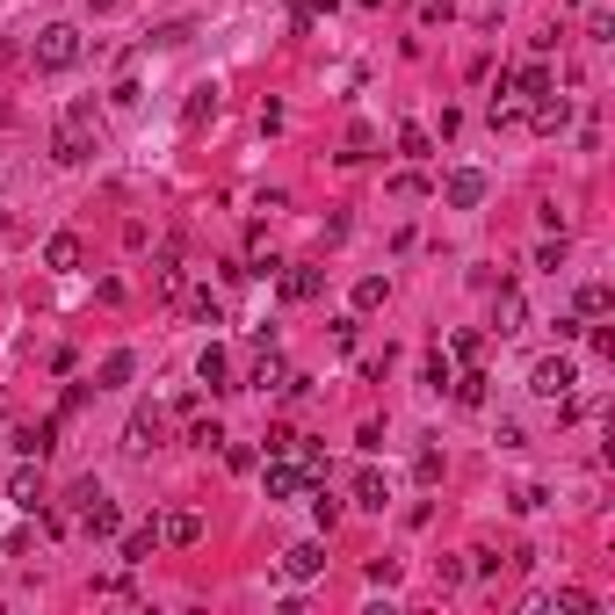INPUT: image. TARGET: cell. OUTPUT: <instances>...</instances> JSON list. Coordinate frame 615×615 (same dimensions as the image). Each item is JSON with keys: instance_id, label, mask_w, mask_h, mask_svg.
I'll return each instance as SVG.
<instances>
[{"instance_id": "obj_32", "label": "cell", "mask_w": 615, "mask_h": 615, "mask_svg": "<svg viewBox=\"0 0 615 615\" xmlns=\"http://www.w3.org/2000/svg\"><path fill=\"white\" fill-rule=\"evenodd\" d=\"M189 442H196V449H225V427H218V420H196Z\"/></svg>"}, {"instance_id": "obj_15", "label": "cell", "mask_w": 615, "mask_h": 615, "mask_svg": "<svg viewBox=\"0 0 615 615\" xmlns=\"http://www.w3.org/2000/svg\"><path fill=\"white\" fill-rule=\"evenodd\" d=\"M44 268H51V275H73V268H80V239H73V232H51V239H44Z\"/></svg>"}, {"instance_id": "obj_24", "label": "cell", "mask_w": 615, "mask_h": 615, "mask_svg": "<svg viewBox=\"0 0 615 615\" xmlns=\"http://www.w3.org/2000/svg\"><path fill=\"white\" fill-rule=\"evenodd\" d=\"M384 297H391V283H384V275H362V283H355V312H377Z\"/></svg>"}, {"instance_id": "obj_4", "label": "cell", "mask_w": 615, "mask_h": 615, "mask_svg": "<svg viewBox=\"0 0 615 615\" xmlns=\"http://www.w3.org/2000/svg\"><path fill=\"white\" fill-rule=\"evenodd\" d=\"M492 333H500V341L529 333V297H521L514 283H500V290H492Z\"/></svg>"}, {"instance_id": "obj_11", "label": "cell", "mask_w": 615, "mask_h": 615, "mask_svg": "<svg viewBox=\"0 0 615 615\" xmlns=\"http://www.w3.org/2000/svg\"><path fill=\"white\" fill-rule=\"evenodd\" d=\"M15 456H37V464H44V456L58 449V420H29V427H15Z\"/></svg>"}, {"instance_id": "obj_31", "label": "cell", "mask_w": 615, "mask_h": 615, "mask_svg": "<svg viewBox=\"0 0 615 615\" xmlns=\"http://www.w3.org/2000/svg\"><path fill=\"white\" fill-rule=\"evenodd\" d=\"M536 268H550V275H558V268H565V232H558V239H543V246H536Z\"/></svg>"}, {"instance_id": "obj_22", "label": "cell", "mask_w": 615, "mask_h": 615, "mask_svg": "<svg viewBox=\"0 0 615 615\" xmlns=\"http://www.w3.org/2000/svg\"><path fill=\"white\" fill-rule=\"evenodd\" d=\"M398 152H406V160H435V138H427L420 123H398Z\"/></svg>"}, {"instance_id": "obj_36", "label": "cell", "mask_w": 615, "mask_h": 615, "mask_svg": "<svg viewBox=\"0 0 615 615\" xmlns=\"http://www.w3.org/2000/svg\"><path fill=\"white\" fill-rule=\"evenodd\" d=\"M189 312H196L203 326H218V297H210V290H196V297H189Z\"/></svg>"}, {"instance_id": "obj_28", "label": "cell", "mask_w": 615, "mask_h": 615, "mask_svg": "<svg viewBox=\"0 0 615 615\" xmlns=\"http://www.w3.org/2000/svg\"><path fill=\"white\" fill-rule=\"evenodd\" d=\"M369 152H377V131H369V123H355V131H348V152H341V160H369Z\"/></svg>"}, {"instance_id": "obj_25", "label": "cell", "mask_w": 615, "mask_h": 615, "mask_svg": "<svg viewBox=\"0 0 615 615\" xmlns=\"http://www.w3.org/2000/svg\"><path fill=\"white\" fill-rule=\"evenodd\" d=\"M449 391H456V406H485V377H478V369H464V377H449Z\"/></svg>"}, {"instance_id": "obj_8", "label": "cell", "mask_w": 615, "mask_h": 615, "mask_svg": "<svg viewBox=\"0 0 615 615\" xmlns=\"http://www.w3.org/2000/svg\"><path fill=\"white\" fill-rule=\"evenodd\" d=\"M319 572H326V543H319V536L283 550V579H297V587H304V579H319Z\"/></svg>"}, {"instance_id": "obj_27", "label": "cell", "mask_w": 615, "mask_h": 615, "mask_svg": "<svg viewBox=\"0 0 615 615\" xmlns=\"http://www.w3.org/2000/svg\"><path fill=\"white\" fill-rule=\"evenodd\" d=\"M304 500H312V521H319V529H333V521H341V500H333V492H304Z\"/></svg>"}, {"instance_id": "obj_38", "label": "cell", "mask_w": 615, "mask_h": 615, "mask_svg": "<svg viewBox=\"0 0 615 615\" xmlns=\"http://www.w3.org/2000/svg\"><path fill=\"white\" fill-rule=\"evenodd\" d=\"M87 8H95V15H109V8H123V0H87Z\"/></svg>"}, {"instance_id": "obj_21", "label": "cell", "mask_w": 615, "mask_h": 615, "mask_svg": "<svg viewBox=\"0 0 615 615\" xmlns=\"http://www.w3.org/2000/svg\"><path fill=\"white\" fill-rule=\"evenodd\" d=\"M131 369H138V355H131V348H116V355L102 362V384H95V391H116V384H131Z\"/></svg>"}, {"instance_id": "obj_37", "label": "cell", "mask_w": 615, "mask_h": 615, "mask_svg": "<svg viewBox=\"0 0 615 615\" xmlns=\"http://www.w3.org/2000/svg\"><path fill=\"white\" fill-rule=\"evenodd\" d=\"M456 15V0H420V22H449Z\"/></svg>"}, {"instance_id": "obj_16", "label": "cell", "mask_w": 615, "mask_h": 615, "mask_svg": "<svg viewBox=\"0 0 615 615\" xmlns=\"http://www.w3.org/2000/svg\"><path fill=\"white\" fill-rule=\"evenodd\" d=\"M160 543H174V550L203 543V514H160Z\"/></svg>"}, {"instance_id": "obj_26", "label": "cell", "mask_w": 615, "mask_h": 615, "mask_svg": "<svg viewBox=\"0 0 615 615\" xmlns=\"http://www.w3.org/2000/svg\"><path fill=\"white\" fill-rule=\"evenodd\" d=\"M152 268H160V290L174 297L181 290V246H160V261H152Z\"/></svg>"}, {"instance_id": "obj_14", "label": "cell", "mask_w": 615, "mask_h": 615, "mask_svg": "<svg viewBox=\"0 0 615 615\" xmlns=\"http://www.w3.org/2000/svg\"><path fill=\"white\" fill-rule=\"evenodd\" d=\"M152 550H160V521H145V529H131V536L116 543V558H123V565H152Z\"/></svg>"}, {"instance_id": "obj_13", "label": "cell", "mask_w": 615, "mask_h": 615, "mask_svg": "<svg viewBox=\"0 0 615 615\" xmlns=\"http://www.w3.org/2000/svg\"><path fill=\"white\" fill-rule=\"evenodd\" d=\"M529 123H536V131H543V138H558V131H565V123H572V102L558 95V87H550V95H543V102H529Z\"/></svg>"}, {"instance_id": "obj_35", "label": "cell", "mask_w": 615, "mask_h": 615, "mask_svg": "<svg viewBox=\"0 0 615 615\" xmlns=\"http://www.w3.org/2000/svg\"><path fill=\"white\" fill-rule=\"evenodd\" d=\"M587 37H594V44H615V15H608V8H594V22H587Z\"/></svg>"}, {"instance_id": "obj_3", "label": "cell", "mask_w": 615, "mask_h": 615, "mask_svg": "<svg viewBox=\"0 0 615 615\" xmlns=\"http://www.w3.org/2000/svg\"><path fill=\"white\" fill-rule=\"evenodd\" d=\"M572 384H579L572 355H543V362L529 369V391H536V398H572Z\"/></svg>"}, {"instance_id": "obj_6", "label": "cell", "mask_w": 615, "mask_h": 615, "mask_svg": "<svg viewBox=\"0 0 615 615\" xmlns=\"http://www.w3.org/2000/svg\"><path fill=\"white\" fill-rule=\"evenodd\" d=\"M485 189H492V181H485L478 167H449V181H442V203H449V210H478V203H485Z\"/></svg>"}, {"instance_id": "obj_17", "label": "cell", "mask_w": 615, "mask_h": 615, "mask_svg": "<svg viewBox=\"0 0 615 615\" xmlns=\"http://www.w3.org/2000/svg\"><path fill=\"white\" fill-rule=\"evenodd\" d=\"M152 442H160V413L138 406V413H131V427H123V449H138V456H145Z\"/></svg>"}, {"instance_id": "obj_5", "label": "cell", "mask_w": 615, "mask_h": 615, "mask_svg": "<svg viewBox=\"0 0 615 615\" xmlns=\"http://www.w3.org/2000/svg\"><path fill=\"white\" fill-rule=\"evenodd\" d=\"M246 384H254V391H290V398H297V391H312V377H297V369L275 355V348L254 362V377H246Z\"/></svg>"}, {"instance_id": "obj_7", "label": "cell", "mask_w": 615, "mask_h": 615, "mask_svg": "<svg viewBox=\"0 0 615 615\" xmlns=\"http://www.w3.org/2000/svg\"><path fill=\"white\" fill-rule=\"evenodd\" d=\"M80 529H87V536H95V543H109V536H123V514H116V500H109V492H95V500H87V507H80Z\"/></svg>"}, {"instance_id": "obj_18", "label": "cell", "mask_w": 615, "mask_h": 615, "mask_svg": "<svg viewBox=\"0 0 615 615\" xmlns=\"http://www.w3.org/2000/svg\"><path fill=\"white\" fill-rule=\"evenodd\" d=\"M507 80H514V95H521V109H529V102H543L550 87H558V80H550V66H521V73H507Z\"/></svg>"}, {"instance_id": "obj_20", "label": "cell", "mask_w": 615, "mask_h": 615, "mask_svg": "<svg viewBox=\"0 0 615 615\" xmlns=\"http://www.w3.org/2000/svg\"><path fill=\"white\" fill-rule=\"evenodd\" d=\"M384 500H391L384 471H362V478H355V507H377V514H384Z\"/></svg>"}, {"instance_id": "obj_1", "label": "cell", "mask_w": 615, "mask_h": 615, "mask_svg": "<svg viewBox=\"0 0 615 615\" xmlns=\"http://www.w3.org/2000/svg\"><path fill=\"white\" fill-rule=\"evenodd\" d=\"M80 51H87V44H80L73 22H44V29H37V73H73Z\"/></svg>"}, {"instance_id": "obj_30", "label": "cell", "mask_w": 615, "mask_h": 615, "mask_svg": "<svg viewBox=\"0 0 615 615\" xmlns=\"http://www.w3.org/2000/svg\"><path fill=\"white\" fill-rule=\"evenodd\" d=\"M550 608H558V615H594V601L579 594V587H565V594H550Z\"/></svg>"}, {"instance_id": "obj_34", "label": "cell", "mask_w": 615, "mask_h": 615, "mask_svg": "<svg viewBox=\"0 0 615 615\" xmlns=\"http://www.w3.org/2000/svg\"><path fill=\"white\" fill-rule=\"evenodd\" d=\"M261 442H268V456H290V449H297V427H268Z\"/></svg>"}, {"instance_id": "obj_2", "label": "cell", "mask_w": 615, "mask_h": 615, "mask_svg": "<svg viewBox=\"0 0 615 615\" xmlns=\"http://www.w3.org/2000/svg\"><path fill=\"white\" fill-rule=\"evenodd\" d=\"M261 492H268V500H304V492H312V471H304L297 456H268V464H261Z\"/></svg>"}, {"instance_id": "obj_33", "label": "cell", "mask_w": 615, "mask_h": 615, "mask_svg": "<svg viewBox=\"0 0 615 615\" xmlns=\"http://www.w3.org/2000/svg\"><path fill=\"white\" fill-rule=\"evenodd\" d=\"M413 478H420V485H435V478H442V456H435V449H420V456H413Z\"/></svg>"}, {"instance_id": "obj_10", "label": "cell", "mask_w": 615, "mask_h": 615, "mask_svg": "<svg viewBox=\"0 0 615 615\" xmlns=\"http://www.w3.org/2000/svg\"><path fill=\"white\" fill-rule=\"evenodd\" d=\"M319 290H326V268H312V261H290V268H283V297H290V304H312Z\"/></svg>"}, {"instance_id": "obj_9", "label": "cell", "mask_w": 615, "mask_h": 615, "mask_svg": "<svg viewBox=\"0 0 615 615\" xmlns=\"http://www.w3.org/2000/svg\"><path fill=\"white\" fill-rule=\"evenodd\" d=\"M87 152H95V145H87V123H73V116H66V123L51 131V160H58V167H80Z\"/></svg>"}, {"instance_id": "obj_12", "label": "cell", "mask_w": 615, "mask_h": 615, "mask_svg": "<svg viewBox=\"0 0 615 615\" xmlns=\"http://www.w3.org/2000/svg\"><path fill=\"white\" fill-rule=\"evenodd\" d=\"M8 500H15L22 514H37V507H44V478H37V456H22V471L8 478Z\"/></svg>"}, {"instance_id": "obj_23", "label": "cell", "mask_w": 615, "mask_h": 615, "mask_svg": "<svg viewBox=\"0 0 615 615\" xmlns=\"http://www.w3.org/2000/svg\"><path fill=\"white\" fill-rule=\"evenodd\" d=\"M572 304H579V319H601L615 297H608V283H579V297H572Z\"/></svg>"}, {"instance_id": "obj_19", "label": "cell", "mask_w": 615, "mask_h": 615, "mask_svg": "<svg viewBox=\"0 0 615 615\" xmlns=\"http://www.w3.org/2000/svg\"><path fill=\"white\" fill-rule=\"evenodd\" d=\"M196 377H203V384H210V391H232V384H225V377H232V355H225V348H218V341H210V348H203V355H196Z\"/></svg>"}, {"instance_id": "obj_29", "label": "cell", "mask_w": 615, "mask_h": 615, "mask_svg": "<svg viewBox=\"0 0 615 615\" xmlns=\"http://www.w3.org/2000/svg\"><path fill=\"white\" fill-rule=\"evenodd\" d=\"M203 116H218V87H196V95H189V131H196Z\"/></svg>"}]
</instances>
